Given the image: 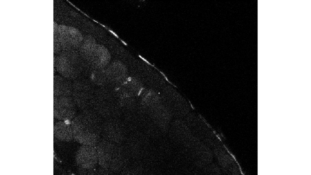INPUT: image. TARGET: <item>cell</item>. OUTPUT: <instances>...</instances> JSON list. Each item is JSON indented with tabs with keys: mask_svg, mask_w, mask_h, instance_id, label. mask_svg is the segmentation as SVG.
Wrapping results in <instances>:
<instances>
[{
	"mask_svg": "<svg viewBox=\"0 0 311 175\" xmlns=\"http://www.w3.org/2000/svg\"><path fill=\"white\" fill-rule=\"evenodd\" d=\"M106 86L114 88L119 85L124 78L125 73L121 62L115 61L104 69Z\"/></svg>",
	"mask_w": 311,
	"mask_h": 175,
	"instance_id": "ba28073f",
	"label": "cell"
},
{
	"mask_svg": "<svg viewBox=\"0 0 311 175\" xmlns=\"http://www.w3.org/2000/svg\"><path fill=\"white\" fill-rule=\"evenodd\" d=\"M71 97L77 108L82 111L91 109L97 88L89 78L80 77L72 82Z\"/></svg>",
	"mask_w": 311,
	"mask_h": 175,
	"instance_id": "277c9868",
	"label": "cell"
},
{
	"mask_svg": "<svg viewBox=\"0 0 311 175\" xmlns=\"http://www.w3.org/2000/svg\"><path fill=\"white\" fill-rule=\"evenodd\" d=\"M77 108L71 96H53L55 118L64 121L72 120L77 115Z\"/></svg>",
	"mask_w": 311,
	"mask_h": 175,
	"instance_id": "8992f818",
	"label": "cell"
},
{
	"mask_svg": "<svg viewBox=\"0 0 311 175\" xmlns=\"http://www.w3.org/2000/svg\"><path fill=\"white\" fill-rule=\"evenodd\" d=\"M54 133L57 138L63 141L69 142L73 139L71 126L66 121L57 122L54 127Z\"/></svg>",
	"mask_w": 311,
	"mask_h": 175,
	"instance_id": "8fae6325",
	"label": "cell"
},
{
	"mask_svg": "<svg viewBox=\"0 0 311 175\" xmlns=\"http://www.w3.org/2000/svg\"><path fill=\"white\" fill-rule=\"evenodd\" d=\"M102 123L101 118L92 110L82 111L71 121L73 139L81 144L93 143L101 134Z\"/></svg>",
	"mask_w": 311,
	"mask_h": 175,
	"instance_id": "6da1fadb",
	"label": "cell"
},
{
	"mask_svg": "<svg viewBox=\"0 0 311 175\" xmlns=\"http://www.w3.org/2000/svg\"><path fill=\"white\" fill-rule=\"evenodd\" d=\"M73 83L70 80L59 74L53 78V95L55 96H71Z\"/></svg>",
	"mask_w": 311,
	"mask_h": 175,
	"instance_id": "30bf717a",
	"label": "cell"
},
{
	"mask_svg": "<svg viewBox=\"0 0 311 175\" xmlns=\"http://www.w3.org/2000/svg\"><path fill=\"white\" fill-rule=\"evenodd\" d=\"M139 57H140V58H141V59H142L143 60H144V61H145V62H147V63H148V64H149V65H152V66H153V65H152V64H151V63H149V62H148V61H147V60H145V59H144V58H143V57H141V56L140 55H139Z\"/></svg>",
	"mask_w": 311,
	"mask_h": 175,
	"instance_id": "7c38bea8",
	"label": "cell"
},
{
	"mask_svg": "<svg viewBox=\"0 0 311 175\" xmlns=\"http://www.w3.org/2000/svg\"><path fill=\"white\" fill-rule=\"evenodd\" d=\"M75 158L80 167L85 169L92 170L98 162L96 149L94 146L83 145L78 149Z\"/></svg>",
	"mask_w": 311,
	"mask_h": 175,
	"instance_id": "52a82bcc",
	"label": "cell"
},
{
	"mask_svg": "<svg viewBox=\"0 0 311 175\" xmlns=\"http://www.w3.org/2000/svg\"><path fill=\"white\" fill-rule=\"evenodd\" d=\"M110 87L97 88L91 108L102 119L116 118L121 104L118 92Z\"/></svg>",
	"mask_w": 311,
	"mask_h": 175,
	"instance_id": "7a4b0ae2",
	"label": "cell"
},
{
	"mask_svg": "<svg viewBox=\"0 0 311 175\" xmlns=\"http://www.w3.org/2000/svg\"><path fill=\"white\" fill-rule=\"evenodd\" d=\"M66 51L56 57L54 65L59 74L73 81L81 77L85 64L79 52L75 50Z\"/></svg>",
	"mask_w": 311,
	"mask_h": 175,
	"instance_id": "3957f363",
	"label": "cell"
},
{
	"mask_svg": "<svg viewBox=\"0 0 311 175\" xmlns=\"http://www.w3.org/2000/svg\"><path fill=\"white\" fill-rule=\"evenodd\" d=\"M119 124L117 118L105 119L103 122L101 131L104 139L115 143L118 142L120 136Z\"/></svg>",
	"mask_w": 311,
	"mask_h": 175,
	"instance_id": "9c48e42d",
	"label": "cell"
},
{
	"mask_svg": "<svg viewBox=\"0 0 311 175\" xmlns=\"http://www.w3.org/2000/svg\"><path fill=\"white\" fill-rule=\"evenodd\" d=\"M96 146L98 162L101 166L112 173L117 172L119 161L117 143L104 139L99 141Z\"/></svg>",
	"mask_w": 311,
	"mask_h": 175,
	"instance_id": "5b68a950",
	"label": "cell"
}]
</instances>
